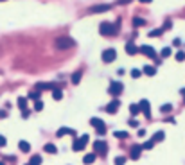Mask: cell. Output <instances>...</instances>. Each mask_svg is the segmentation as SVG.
<instances>
[{
  "mask_svg": "<svg viewBox=\"0 0 185 165\" xmlns=\"http://www.w3.org/2000/svg\"><path fill=\"white\" fill-rule=\"evenodd\" d=\"M74 45H76V41H74L72 38H68V36H61V38H58L56 43H54V47H56L58 50H67V49H70V47H74Z\"/></svg>",
  "mask_w": 185,
  "mask_h": 165,
  "instance_id": "obj_2",
  "label": "cell"
},
{
  "mask_svg": "<svg viewBox=\"0 0 185 165\" xmlns=\"http://www.w3.org/2000/svg\"><path fill=\"white\" fill-rule=\"evenodd\" d=\"M133 25H135V27L146 25V20H144V18H139V16H135V18H133Z\"/></svg>",
  "mask_w": 185,
  "mask_h": 165,
  "instance_id": "obj_25",
  "label": "cell"
},
{
  "mask_svg": "<svg viewBox=\"0 0 185 165\" xmlns=\"http://www.w3.org/2000/svg\"><path fill=\"white\" fill-rule=\"evenodd\" d=\"M5 117H7V113H5V111H2V110H0V119H5Z\"/></svg>",
  "mask_w": 185,
  "mask_h": 165,
  "instance_id": "obj_41",
  "label": "cell"
},
{
  "mask_svg": "<svg viewBox=\"0 0 185 165\" xmlns=\"http://www.w3.org/2000/svg\"><path fill=\"white\" fill-rule=\"evenodd\" d=\"M119 106H121V101L115 97L108 106H106V113H110V115H113V113H117V110H119Z\"/></svg>",
  "mask_w": 185,
  "mask_h": 165,
  "instance_id": "obj_10",
  "label": "cell"
},
{
  "mask_svg": "<svg viewBox=\"0 0 185 165\" xmlns=\"http://www.w3.org/2000/svg\"><path fill=\"white\" fill-rule=\"evenodd\" d=\"M124 50H126V52H128L130 56H135V54H139V47H137L135 43H131V41H130V43H126Z\"/></svg>",
  "mask_w": 185,
  "mask_h": 165,
  "instance_id": "obj_13",
  "label": "cell"
},
{
  "mask_svg": "<svg viewBox=\"0 0 185 165\" xmlns=\"http://www.w3.org/2000/svg\"><path fill=\"white\" fill-rule=\"evenodd\" d=\"M7 146V138L4 135H0V147H5Z\"/></svg>",
  "mask_w": 185,
  "mask_h": 165,
  "instance_id": "obj_37",
  "label": "cell"
},
{
  "mask_svg": "<svg viewBox=\"0 0 185 165\" xmlns=\"http://www.w3.org/2000/svg\"><path fill=\"white\" fill-rule=\"evenodd\" d=\"M140 75H142V72H140L139 68H133V70H131V77H133V79H137V77H140Z\"/></svg>",
  "mask_w": 185,
  "mask_h": 165,
  "instance_id": "obj_31",
  "label": "cell"
},
{
  "mask_svg": "<svg viewBox=\"0 0 185 165\" xmlns=\"http://www.w3.org/2000/svg\"><path fill=\"white\" fill-rule=\"evenodd\" d=\"M176 61H185V52H184V50L176 52Z\"/></svg>",
  "mask_w": 185,
  "mask_h": 165,
  "instance_id": "obj_32",
  "label": "cell"
},
{
  "mask_svg": "<svg viewBox=\"0 0 185 165\" xmlns=\"http://www.w3.org/2000/svg\"><path fill=\"white\" fill-rule=\"evenodd\" d=\"M52 97H54V101H61V97H63V92H61V88H59V86L52 88Z\"/></svg>",
  "mask_w": 185,
  "mask_h": 165,
  "instance_id": "obj_19",
  "label": "cell"
},
{
  "mask_svg": "<svg viewBox=\"0 0 185 165\" xmlns=\"http://www.w3.org/2000/svg\"><path fill=\"white\" fill-rule=\"evenodd\" d=\"M29 99H34V101H40V92H31V93H29Z\"/></svg>",
  "mask_w": 185,
  "mask_h": 165,
  "instance_id": "obj_34",
  "label": "cell"
},
{
  "mask_svg": "<svg viewBox=\"0 0 185 165\" xmlns=\"http://www.w3.org/2000/svg\"><path fill=\"white\" fill-rule=\"evenodd\" d=\"M171 110H173V106H171V104H164V106L160 108V111H162V113H171Z\"/></svg>",
  "mask_w": 185,
  "mask_h": 165,
  "instance_id": "obj_30",
  "label": "cell"
},
{
  "mask_svg": "<svg viewBox=\"0 0 185 165\" xmlns=\"http://www.w3.org/2000/svg\"><path fill=\"white\" fill-rule=\"evenodd\" d=\"M153 146H155V142H153V140H148L146 144H142V149H151Z\"/></svg>",
  "mask_w": 185,
  "mask_h": 165,
  "instance_id": "obj_36",
  "label": "cell"
},
{
  "mask_svg": "<svg viewBox=\"0 0 185 165\" xmlns=\"http://www.w3.org/2000/svg\"><path fill=\"white\" fill-rule=\"evenodd\" d=\"M128 2H130V0H119V4H121V5H124V4H128Z\"/></svg>",
  "mask_w": 185,
  "mask_h": 165,
  "instance_id": "obj_42",
  "label": "cell"
},
{
  "mask_svg": "<svg viewBox=\"0 0 185 165\" xmlns=\"http://www.w3.org/2000/svg\"><path fill=\"white\" fill-rule=\"evenodd\" d=\"M52 88H56V84H50V83H38L36 84L38 92H41V90H52Z\"/></svg>",
  "mask_w": 185,
  "mask_h": 165,
  "instance_id": "obj_15",
  "label": "cell"
},
{
  "mask_svg": "<svg viewBox=\"0 0 185 165\" xmlns=\"http://www.w3.org/2000/svg\"><path fill=\"white\" fill-rule=\"evenodd\" d=\"M101 57H103L104 63H112V61H115V57H117V50H115V49H106V50H103Z\"/></svg>",
  "mask_w": 185,
  "mask_h": 165,
  "instance_id": "obj_6",
  "label": "cell"
},
{
  "mask_svg": "<svg viewBox=\"0 0 185 165\" xmlns=\"http://www.w3.org/2000/svg\"><path fill=\"white\" fill-rule=\"evenodd\" d=\"M88 135H83V137H79V138H76L74 140V146H72V149L76 151V153H79V151H83L85 147H86V144H88Z\"/></svg>",
  "mask_w": 185,
  "mask_h": 165,
  "instance_id": "obj_4",
  "label": "cell"
},
{
  "mask_svg": "<svg viewBox=\"0 0 185 165\" xmlns=\"http://www.w3.org/2000/svg\"><path fill=\"white\" fill-rule=\"evenodd\" d=\"M99 32H101L103 36H115V34L119 32V29H117L115 23H112V22H103V23L99 25Z\"/></svg>",
  "mask_w": 185,
  "mask_h": 165,
  "instance_id": "obj_1",
  "label": "cell"
},
{
  "mask_svg": "<svg viewBox=\"0 0 185 165\" xmlns=\"http://www.w3.org/2000/svg\"><path fill=\"white\" fill-rule=\"evenodd\" d=\"M0 165H5V164H4V162H0Z\"/></svg>",
  "mask_w": 185,
  "mask_h": 165,
  "instance_id": "obj_45",
  "label": "cell"
},
{
  "mask_svg": "<svg viewBox=\"0 0 185 165\" xmlns=\"http://www.w3.org/2000/svg\"><path fill=\"white\" fill-rule=\"evenodd\" d=\"M126 164V158H124V156H117V158H115V165H124Z\"/></svg>",
  "mask_w": 185,
  "mask_h": 165,
  "instance_id": "obj_33",
  "label": "cell"
},
{
  "mask_svg": "<svg viewBox=\"0 0 185 165\" xmlns=\"http://www.w3.org/2000/svg\"><path fill=\"white\" fill-rule=\"evenodd\" d=\"M43 151L49 153V155H56V153H58V147H56L54 144H45V146H43Z\"/></svg>",
  "mask_w": 185,
  "mask_h": 165,
  "instance_id": "obj_18",
  "label": "cell"
},
{
  "mask_svg": "<svg viewBox=\"0 0 185 165\" xmlns=\"http://www.w3.org/2000/svg\"><path fill=\"white\" fill-rule=\"evenodd\" d=\"M0 2H5V0H0Z\"/></svg>",
  "mask_w": 185,
  "mask_h": 165,
  "instance_id": "obj_46",
  "label": "cell"
},
{
  "mask_svg": "<svg viewBox=\"0 0 185 165\" xmlns=\"http://www.w3.org/2000/svg\"><path fill=\"white\" fill-rule=\"evenodd\" d=\"M139 137H140V138L146 137V131H144V129H139Z\"/></svg>",
  "mask_w": 185,
  "mask_h": 165,
  "instance_id": "obj_40",
  "label": "cell"
},
{
  "mask_svg": "<svg viewBox=\"0 0 185 165\" xmlns=\"http://www.w3.org/2000/svg\"><path fill=\"white\" fill-rule=\"evenodd\" d=\"M29 115H31V111H29V110H23V111H22V117H23V119H27Z\"/></svg>",
  "mask_w": 185,
  "mask_h": 165,
  "instance_id": "obj_38",
  "label": "cell"
},
{
  "mask_svg": "<svg viewBox=\"0 0 185 165\" xmlns=\"http://www.w3.org/2000/svg\"><path fill=\"white\" fill-rule=\"evenodd\" d=\"M180 93H182V95H185V88H182V90H180Z\"/></svg>",
  "mask_w": 185,
  "mask_h": 165,
  "instance_id": "obj_44",
  "label": "cell"
},
{
  "mask_svg": "<svg viewBox=\"0 0 185 165\" xmlns=\"http://www.w3.org/2000/svg\"><path fill=\"white\" fill-rule=\"evenodd\" d=\"M144 74H146V75H149V77H153V75L157 74V68H155V66H151V65H148V66H144Z\"/></svg>",
  "mask_w": 185,
  "mask_h": 165,
  "instance_id": "obj_20",
  "label": "cell"
},
{
  "mask_svg": "<svg viewBox=\"0 0 185 165\" xmlns=\"http://www.w3.org/2000/svg\"><path fill=\"white\" fill-rule=\"evenodd\" d=\"M130 126H133V128H137V126H139V122H137V120H130Z\"/></svg>",
  "mask_w": 185,
  "mask_h": 165,
  "instance_id": "obj_39",
  "label": "cell"
},
{
  "mask_svg": "<svg viewBox=\"0 0 185 165\" xmlns=\"http://www.w3.org/2000/svg\"><path fill=\"white\" fill-rule=\"evenodd\" d=\"M108 92H110V95H113V97H119V95L124 92V84H122V83H119V81H112V83H110V88H108Z\"/></svg>",
  "mask_w": 185,
  "mask_h": 165,
  "instance_id": "obj_3",
  "label": "cell"
},
{
  "mask_svg": "<svg viewBox=\"0 0 185 165\" xmlns=\"http://www.w3.org/2000/svg\"><path fill=\"white\" fill-rule=\"evenodd\" d=\"M83 162H85L86 165L94 164V162H95V153H90V155H86V156L83 158Z\"/></svg>",
  "mask_w": 185,
  "mask_h": 165,
  "instance_id": "obj_22",
  "label": "cell"
},
{
  "mask_svg": "<svg viewBox=\"0 0 185 165\" xmlns=\"http://www.w3.org/2000/svg\"><path fill=\"white\" fill-rule=\"evenodd\" d=\"M171 54H173L171 47H164V49H162V52H160V56H162V57H171Z\"/></svg>",
  "mask_w": 185,
  "mask_h": 165,
  "instance_id": "obj_23",
  "label": "cell"
},
{
  "mask_svg": "<svg viewBox=\"0 0 185 165\" xmlns=\"http://www.w3.org/2000/svg\"><path fill=\"white\" fill-rule=\"evenodd\" d=\"M34 110H36V111H41V110H43V102H41V99H40V101H36Z\"/></svg>",
  "mask_w": 185,
  "mask_h": 165,
  "instance_id": "obj_35",
  "label": "cell"
},
{
  "mask_svg": "<svg viewBox=\"0 0 185 165\" xmlns=\"http://www.w3.org/2000/svg\"><path fill=\"white\" fill-rule=\"evenodd\" d=\"M184 101H185V99H184Z\"/></svg>",
  "mask_w": 185,
  "mask_h": 165,
  "instance_id": "obj_47",
  "label": "cell"
},
{
  "mask_svg": "<svg viewBox=\"0 0 185 165\" xmlns=\"http://www.w3.org/2000/svg\"><path fill=\"white\" fill-rule=\"evenodd\" d=\"M27 165H41V158L36 155V156H32V158L29 160V164H27Z\"/></svg>",
  "mask_w": 185,
  "mask_h": 165,
  "instance_id": "obj_27",
  "label": "cell"
},
{
  "mask_svg": "<svg viewBox=\"0 0 185 165\" xmlns=\"http://www.w3.org/2000/svg\"><path fill=\"white\" fill-rule=\"evenodd\" d=\"M18 147H20L22 153H29V151H31V146H29L27 140H20V142H18Z\"/></svg>",
  "mask_w": 185,
  "mask_h": 165,
  "instance_id": "obj_17",
  "label": "cell"
},
{
  "mask_svg": "<svg viewBox=\"0 0 185 165\" xmlns=\"http://www.w3.org/2000/svg\"><path fill=\"white\" fill-rule=\"evenodd\" d=\"M142 146L140 144H135V146H131V149H130V156H131V160H139L140 158V155H142Z\"/></svg>",
  "mask_w": 185,
  "mask_h": 165,
  "instance_id": "obj_9",
  "label": "cell"
},
{
  "mask_svg": "<svg viewBox=\"0 0 185 165\" xmlns=\"http://www.w3.org/2000/svg\"><path fill=\"white\" fill-rule=\"evenodd\" d=\"M18 108H20L22 111L27 110V99H25V97H20V99H18Z\"/></svg>",
  "mask_w": 185,
  "mask_h": 165,
  "instance_id": "obj_24",
  "label": "cell"
},
{
  "mask_svg": "<svg viewBox=\"0 0 185 165\" xmlns=\"http://www.w3.org/2000/svg\"><path fill=\"white\" fill-rule=\"evenodd\" d=\"M130 113H131V115H139V113H140L139 104H131V106H130Z\"/></svg>",
  "mask_w": 185,
  "mask_h": 165,
  "instance_id": "obj_28",
  "label": "cell"
},
{
  "mask_svg": "<svg viewBox=\"0 0 185 165\" xmlns=\"http://www.w3.org/2000/svg\"><path fill=\"white\" fill-rule=\"evenodd\" d=\"M162 32H164V29H157V31H149V38H158V36H162Z\"/></svg>",
  "mask_w": 185,
  "mask_h": 165,
  "instance_id": "obj_26",
  "label": "cell"
},
{
  "mask_svg": "<svg viewBox=\"0 0 185 165\" xmlns=\"http://www.w3.org/2000/svg\"><path fill=\"white\" fill-rule=\"evenodd\" d=\"M112 5L110 4H101V5H94L90 7V13H104V11H110Z\"/></svg>",
  "mask_w": 185,
  "mask_h": 165,
  "instance_id": "obj_12",
  "label": "cell"
},
{
  "mask_svg": "<svg viewBox=\"0 0 185 165\" xmlns=\"http://www.w3.org/2000/svg\"><path fill=\"white\" fill-rule=\"evenodd\" d=\"M81 77H83V72H81V70H77V72H74V74H72V77H70V81H72V84H79V81H81Z\"/></svg>",
  "mask_w": 185,
  "mask_h": 165,
  "instance_id": "obj_16",
  "label": "cell"
},
{
  "mask_svg": "<svg viewBox=\"0 0 185 165\" xmlns=\"http://www.w3.org/2000/svg\"><path fill=\"white\" fill-rule=\"evenodd\" d=\"M164 138H166V135H164V131H157V133L153 135V138H151V140H153V142L157 144V142H162Z\"/></svg>",
  "mask_w": 185,
  "mask_h": 165,
  "instance_id": "obj_21",
  "label": "cell"
},
{
  "mask_svg": "<svg viewBox=\"0 0 185 165\" xmlns=\"http://www.w3.org/2000/svg\"><path fill=\"white\" fill-rule=\"evenodd\" d=\"M140 2H142V4H149L151 0H140Z\"/></svg>",
  "mask_w": 185,
  "mask_h": 165,
  "instance_id": "obj_43",
  "label": "cell"
},
{
  "mask_svg": "<svg viewBox=\"0 0 185 165\" xmlns=\"http://www.w3.org/2000/svg\"><path fill=\"white\" fill-rule=\"evenodd\" d=\"M139 52L144 54V56H148V57H151V59H155V57L158 56L157 50H155L153 47H149V45H142V47H139Z\"/></svg>",
  "mask_w": 185,
  "mask_h": 165,
  "instance_id": "obj_8",
  "label": "cell"
},
{
  "mask_svg": "<svg viewBox=\"0 0 185 165\" xmlns=\"http://www.w3.org/2000/svg\"><path fill=\"white\" fill-rule=\"evenodd\" d=\"M94 151H95V155L104 156V155L108 153V144H106L104 140H95V142H94Z\"/></svg>",
  "mask_w": 185,
  "mask_h": 165,
  "instance_id": "obj_5",
  "label": "cell"
},
{
  "mask_svg": "<svg viewBox=\"0 0 185 165\" xmlns=\"http://www.w3.org/2000/svg\"><path fill=\"white\" fill-rule=\"evenodd\" d=\"M113 135H115V138H128V137H130L128 131H115Z\"/></svg>",
  "mask_w": 185,
  "mask_h": 165,
  "instance_id": "obj_29",
  "label": "cell"
},
{
  "mask_svg": "<svg viewBox=\"0 0 185 165\" xmlns=\"http://www.w3.org/2000/svg\"><path fill=\"white\" fill-rule=\"evenodd\" d=\"M139 108H140V111H142L146 117H151V106H149V102H148L146 99H142V101L139 102Z\"/></svg>",
  "mask_w": 185,
  "mask_h": 165,
  "instance_id": "obj_11",
  "label": "cell"
},
{
  "mask_svg": "<svg viewBox=\"0 0 185 165\" xmlns=\"http://www.w3.org/2000/svg\"><path fill=\"white\" fill-rule=\"evenodd\" d=\"M90 124L95 128V131L99 133V135H104L106 133V126H104V122L101 120V119H97V117H94L92 120H90Z\"/></svg>",
  "mask_w": 185,
  "mask_h": 165,
  "instance_id": "obj_7",
  "label": "cell"
},
{
  "mask_svg": "<svg viewBox=\"0 0 185 165\" xmlns=\"http://www.w3.org/2000/svg\"><path fill=\"white\" fill-rule=\"evenodd\" d=\"M65 135H72V137H76V131L70 129V128H59V131L56 133L58 138H61V137H65Z\"/></svg>",
  "mask_w": 185,
  "mask_h": 165,
  "instance_id": "obj_14",
  "label": "cell"
}]
</instances>
